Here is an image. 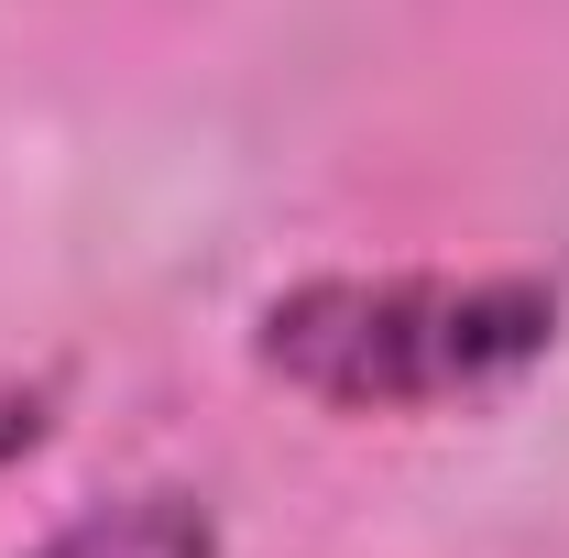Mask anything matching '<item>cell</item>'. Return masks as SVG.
<instances>
[{
	"instance_id": "6da1fadb",
	"label": "cell",
	"mask_w": 569,
	"mask_h": 558,
	"mask_svg": "<svg viewBox=\"0 0 569 558\" xmlns=\"http://www.w3.org/2000/svg\"><path fill=\"white\" fill-rule=\"evenodd\" d=\"M559 350L548 275H307L263 296L252 361L329 417L471 406Z\"/></svg>"
},
{
	"instance_id": "7a4b0ae2",
	"label": "cell",
	"mask_w": 569,
	"mask_h": 558,
	"mask_svg": "<svg viewBox=\"0 0 569 558\" xmlns=\"http://www.w3.org/2000/svg\"><path fill=\"white\" fill-rule=\"evenodd\" d=\"M33 558H219V515L176 482H142V492H110V504L67 515Z\"/></svg>"
},
{
	"instance_id": "3957f363",
	"label": "cell",
	"mask_w": 569,
	"mask_h": 558,
	"mask_svg": "<svg viewBox=\"0 0 569 558\" xmlns=\"http://www.w3.org/2000/svg\"><path fill=\"white\" fill-rule=\"evenodd\" d=\"M44 427H56V383H0V460L44 449Z\"/></svg>"
}]
</instances>
